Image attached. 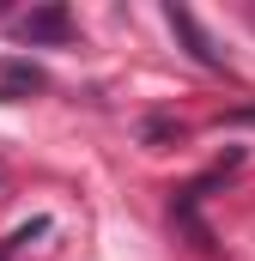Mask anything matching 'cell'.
Returning a JSON list of instances; mask_svg holds the SVG:
<instances>
[{
  "mask_svg": "<svg viewBox=\"0 0 255 261\" xmlns=\"http://www.w3.org/2000/svg\"><path fill=\"white\" fill-rule=\"evenodd\" d=\"M18 31H24L31 43H61L73 24H67V12H61V6H43V12H31V18H24Z\"/></svg>",
  "mask_w": 255,
  "mask_h": 261,
  "instance_id": "6da1fadb",
  "label": "cell"
},
{
  "mask_svg": "<svg viewBox=\"0 0 255 261\" xmlns=\"http://www.w3.org/2000/svg\"><path fill=\"white\" fill-rule=\"evenodd\" d=\"M170 31H176V37L189 43V55H194V61H200V67H219V49H213V43L200 37V24H194L189 12H176V6H170Z\"/></svg>",
  "mask_w": 255,
  "mask_h": 261,
  "instance_id": "7a4b0ae2",
  "label": "cell"
},
{
  "mask_svg": "<svg viewBox=\"0 0 255 261\" xmlns=\"http://www.w3.org/2000/svg\"><path fill=\"white\" fill-rule=\"evenodd\" d=\"M24 91H43V73L37 67H6V97H24Z\"/></svg>",
  "mask_w": 255,
  "mask_h": 261,
  "instance_id": "3957f363",
  "label": "cell"
}]
</instances>
